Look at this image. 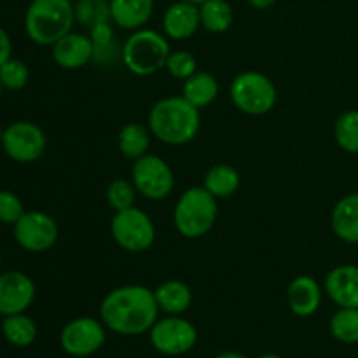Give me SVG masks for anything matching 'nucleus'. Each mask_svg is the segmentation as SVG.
I'll use <instances>...</instances> for the list:
<instances>
[{"label": "nucleus", "instance_id": "1", "mask_svg": "<svg viewBox=\"0 0 358 358\" xmlns=\"http://www.w3.org/2000/svg\"><path fill=\"white\" fill-rule=\"evenodd\" d=\"M159 306L154 290L124 285L110 290L100 304V318L107 329L121 336H140L157 322Z\"/></svg>", "mask_w": 358, "mask_h": 358}, {"label": "nucleus", "instance_id": "2", "mask_svg": "<svg viewBox=\"0 0 358 358\" xmlns=\"http://www.w3.org/2000/svg\"><path fill=\"white\" fill-rule=\"evenodd\" d=\"M201 128L199 108L184 96H168L157 101L149 112V129L152 136L168 145H184L196 138Z\"/></svg>", "mask_w": 358, "mask_h": 358}, {"label": "nucleus", "instance_id": "3", "mask_svg": "<svg viewBox=\"0 0 358 358\" xmlns=\"http://www.w3.org/2000/svg\"><path fill=\"white\" fill-rule=\"evenodd\" d=\"M76 23L72 0H31L24 14V31L38 45H55Z\"/></svg>", "mask_w": 358, "mask_h": 358}, {"label": "nucleus", "instance_id": "4", "mask_svg": "<svg viewBox=\"0 0 358 358\" xmlns=\"http://www.w3.org/2000/svg\"><path fill=\"white\" fill-rule=\"evenodd\" d=\"M219 206L217 198L205 187H191L182 192L173 210L175 229L184 238H201L215 226Z\"/></svg>", "mask_w": 358, "mask_h": 358}, {"label": "nucleus", "instance_id": "5", "mask_svg": "<svg viewBox=\"0 0 358 358\" xmlns=\"http://www.w3.org/2000/svg\"><path fill=\"white\" fill-rule=\"evenodd\" d=\"M170 52V42L163 34L149 28H140L133 31L124 42L121 56L129 72L147 77L166 66Z\"/></svg>", "mask_w": 358, "mask_h": 358}, {"label": "nucleus", "instance_id": "6", "mask_svg": "<svg viewBox=\"0 0 358 358\" xmlns=\"http://www.w3.org/2000/svg\"><path fill=\"white\" fill-rule=\"evenodd\" d=\"M231 101L238 110L248 115H264L275 108L278 93L268 76L261 72H243L236 76L229 87Z\"/></svg>", "mask_w": 358, "mask_h": 358}, {"label": "nucleus", "instance_id": "7", "mask_svg": "<svg viewBox=\"0 0 358 358\" xmlns=\"http://www.w3.org/2000/svg\"><path fill=\"white\" fill-rule=\"evenodd\" d=\"M110 233L115 243L126 252H145L156 240V227L143 210L131 208L115 212L110 222Z\"/></svg>", "mask_w": 358, "mask_h": 358}, {"label": "nucleus", "instance_id": "8", "mask_svg": "<svg viewBox=\"0 0 358 358\" xmlns=\"http://www.w3.org/2000/svg\"><path fill=\"white\" fill-rule=\"evenodd\" d=\"M131 182L143 198L152 201L164 199L175 187V177L170 164L163 157L150 154L135 159L131 168Z\"/></svg>", "mask_w": 358, "mask_h": 358}, {"label": "nucleus", "instance_id": "9", "mask_svg": "<svg viewBox=\"0 0 358 358\" xmlns=\"http://www.w3.org/2000/svg\"><path fill=\"white\" fill-rule=\"evenodd\" d=\"M154 350L168 357H178L191 352L198 341V331L180 315H168L157 320L149 331Z\"/></svg>", "mask_w": 358, "mask_h": 358}, {"label": "nucleus", "instance_id": "10", "mask_svg": "<svg viewBox=\"0 0 358 358\" xmlns=\"http://www.w3.org/2000/svg\"><path fill=\"white\" fill-rule=\"evenodd\" d=\"M13 227L17 245L34 254L51 250L59 236L56 220L44 212H24Z\"/></svg>", "mask_w": 358, "mask_h": 358}, {"label": "nucleus", "instance_id": "11", "mask_svg": "<svg viewBox=\"0 0 358 358\" xmlns=\"http://www.w3.org/2000/svg\"><path fill=\"white\" fill-rule=\"evenodd\" d=\"M107 339L103 322H98L93 317H79L63 327L59 334V345L63 352L70 357H90L103 346Z\"/></svg>", "mask_w": 358, "mask_h": 358}, {"label": "nucleus", "instance_id": "12", "mask_svg": "<svg viewBox=\"0 0 358 358\" xmlns=\"http://www.w3.org/2000/svg\"><path fill=\"white\" fill-rule=\"evenodd\" d=\"M44 131L30 121H16L2 133L3 152L17 163H34L45 150Z\"/></svg>", "mask_w": 358, "mask_h": 358}, {"label": "nucleus", "instance_id": "13", "mask_svg": "<svg viewBox=\"0 0 358 358\" xmlns=\"http://www.w3.org/2000/svg\"><path fill=\"white\" fill-rule=\"evenodd\" d=\"M35 299V283L21 271L0 273V315L24 313Z\"/></svg>", "mask_w": 358, "mask_h": 358}, {"label": "nucleus", "instance_id": "14", "mask_svg": "<svg viewBox=\"0 0 358 358\" xmlns=\"http://www.w3.org/2000/svg\"><path fill=\"white\" fill-rule=\"evenodd\" d=\"M93 41L90 35L70 31L52 45V59L65 70H77L86 66L94 58Z\"/></svg>", "mask_w": 358, "mask_h": 358}, {"label": "nucleus", "instance_id": "15", "mask_svg": "<svg viewBox=\"0 0 358 358\" xmlns=\"http://www.w3.org/2000/svg\"><path fill=\"white\" fill-rule=\"evenodd\" d=\"M324 290L339 308H358V266L345 264L331 269Z\"/></svg>", "mask_w": 358, "mask_h": 358}, {"label": "nucleus", "instance_id": "16", "mask_svg": "<svg viewBox=\"0 0 358 358\" xmlns=\"http://www.w3.org/2000/svg\"><path fill=\"white\" fill-rule=\"evenodd\" d=\"M199 27H201L199 6L187 0H178L171 3L163 16L164 34L173 41H185L192 37Z\"/></svg>", "mask_w": 358, "mask_h": 358}, {"label": "nucleus", "instance_id": "17", "mask_svg": "<svg viewBox=\"0 0 358 358\" xmlns=\"http://www.w3.org/2000/svg\"><path fill=\"white\" fill-rule=\"evenodd\" d=\"M289 308L297 317H311L322 304V287L313 276L301 275L290 282L287 289Z\"/></svg>", "mask_w": 358, "mask_h": 358}, {"label": "nucleus", "instance_id": "18", "mask_svg": "<svg viewBox=\"0 0 358 358\" xmlns=\"http://www.w3.org/2000/svg\"><path fill=\"white\" fill-rule=\"evenodd\" d=\"M154 13V0H110V17L119 28L140 30Z\"/></svg>", "mask_w": 358, "mask_h": 358}, {"label": "nucleus", "instance_id": "19", "mask_svg": "<svg viewBox=\"0 0 358 358\" xmlns=\"http://www.w3.org/2000/svg\"><path fill=\"white\" fill-rule=\"evenodd\" d=\"M331 224L339 240L353 245L358 243V192H352L336 203Z\"/></svg>", "mask_w": 358, "mask_h": 358}, {"label": "nucleus", "instance_id": "20", "mask_svg": "<svg viewBox=\"0 0 358 358\" xmlns=\"http://www.w3.org/2000/svg\"><path fill=\"white\" fill-rule=\"evenodd\" d=\"M154 296H156L159 311H164L166 315L185 313L192 304L191 289L180 280H168V282L161 283L154 290Z\"/></svg>", "mask_w": 358, "mask_h": 358}, {"label": "nucleus", "instance_id": "21", "mask_svg": "<svg viewBox=\"0 0 358 358\" xmlns=\"http://www.w3.org/2000/svg\"><path fill=\"white\" fill-rule=\"evenodd\" d=\"M219 94V83L208 72H196L184 80L182 96L194 105L196 108H205L212 103Z\"/></svg>", "mask_w": 358, "mask_h": 358}, {"label": "nucleus", "instance_id": "22", "mask_svg": "<svg viewBox=\"0 0 358 358\" xmlns=\"http://www.w3.org/2000/svg\"><path fill=\"white\" fill-rule=\"evenodd\" d=\"M201 27L212 34H224L233 27L234 10L227 0H206L199 6Z\"/></svg>", "mask_w": 358, "mask_h": 358}, {"label": "nucleus", "instance_id": "23", "mask_svg": "<svg viewBox=\"0 0 358 358\" xmlns=\"http://www.w3.org/2000/svg\"><path fill=\"white\" fill-rule=\"evenodd\" d=\"M203 187L215 198H229L240 187V173L229 164H215L206 171Z\"/></svg>", "mask_w": 358, "mask_h": 358}, {"label": "nucleus", "instance_id": "24", "mask_svg": "<svg viewBox=\"0 0 358 358\" xmlns=\"http://www.w3.org/2000/svg\"><path fill=\"white\" fill-rule=\"evenodd\" d=\"M150 135L152 133L145 126L138 124V122H129V124L122 126L121 131H119V150L128 159H138V157L145 156L147 150H149Z\"/></svg>", "mask_w": 358, "mask_h": 358}, {"label": "nucleus", "instance_id": "25", "mask_svg": "<svg viewBox=\"0 0 358 358\" xmlns=\"http://www.w3.org/2000/svg\"><path fill=\"white\" fill-rule=\"evenodd\" d=\"M2 332L3 336H6L7 341H9L10 345L17 346V348L30 346L31 343L37 339V325H35V322L31 320L30 317H27L24 313L3 317Z\"/></svg>", "mask_w": 358, "mask_h": 358}, {"label": "nucleus", "instance_id": "26", "mask_svg": "<svg viewBox=\"0 0 358 358\" xmlns=\"http://www.w3.org/2000/svg\"><path fill=\"white\" fill-rule=\"evenodd\" d=\"M76 21L86 28H94L101 23H110V0H77Z\"/></svg>", "mask_w": 358, "mask_h": 358}, {"label": "nucleus", "instance_id": "27", "mask_svg": "<svg viewBox=\"0 0 358 358\" xmlns=\"http://www.w3.org/2000/svg\"><path fill=\"white\" fill-rule=\"evenodd\" d=\"M331 334L345 345L358 343V308H339L331 318Z\"/></svg>", "mask_w": 358, "mask_h": 358}, {"label": "nucleus", "instance_id": "28", "mask_svg": "<svg viewBox=\"0 0 358 358\" xmlns=\"http://www.w3.org/2000/svg\"><path fill=\"white\" fill-rule=\"evenodd\" d=\"M338 145L350 154H358V110H346L334 124Z\"/></svg>", "mask_w": 358, "mask_h": 358}, {"label": "nucleus", "instance_id": "29", "mask_svg": "<svg viewBox=\"0 0 358 358\" xmlns=\"http://www.w3.org/2000/svg\"><path fill=\"white\" fill-rule=\"evenodd\" d=\"M136 192L138 191L133 185V182L124 180V178H115L107 187V201L115 212H121V210L135 206Z\"/></svg>", "mask_w": 358, "mask_h": 358}, {"label": "nucleus", "instance_id": "30", "mask_svg": "<svg viewBox=\"0 0 358 358\" xmlns=\"http://www.w3.org/2000/svg\"><path fill=\"white\" fill-rule=\"evenodd\" d=\"M28 79H30V72L21 59L9 58L0 65V80H2V86L6 90H23L28 84Z\"/></svg>", "mask_w": 358, "mask_h": 358}, {"label": "nucleus", "instance_id": "31", "mask_svg": "<svg viewBox=\"0 0 358 358\" xmlns=\"http://www.w3.org/2000/svg\"><path fill=\"white\" fill-rule=\"evenodd\" d=\"M164 69L170 72L171 77L178 80H185L198 72V62L189 51H171L166 59Z\"/></svg>", "mask_w": 358, "mask_h": 358}, {"label": "nucleus", "instance_id": "32", "mask_svg": "<svg viewBox=\"0 0 358 358\" xmlns=\"http://www.w3.org/2000/svg\"><path fill=\"white\" fill-rule=\"evenodd\" d=\"M24 213L21 199L10 191H0V224L14 226Z\"/></svg>", "mask_w": 358, "mask_h": 358}, {"label": "nucleus", "instance_id": "33", "mask_svg": "<svg viewBox=\"0 0 358 358\" xmlns=\"http://www.w3.org/2000/svg\"><path fill=\"white\" fill-rule=\"evenodd\" d=\"M90 37H91V41H93L94 48H96L94 55H96L98 51H103V49H107L108 45L112 44V38H114V31H112L110 23H101V24H98V27L91 28Z\"/></svg>", "mask_w": 358, "mask_h": 358}, {"label": "nucleus", "instance_id": "34", "mask_svg": "<svg viewBox=\"0 0 358 358\" xmlns=\"http://www.w3.org/2000/svg\"><path fill=\"white\" fill-rule=\"evenodd\" d=\"M10 52H13V42H10L9 34L0 27V65L10 58Z\"/></svg>", "mask_w": 358, "mask_h": 358}, {"label": "nucleus", "instance_id": "35", "mask_svg": "<svg viewBox=\"0 0 358 358\" xmlns=\"http://www.w3.org/2000/svg\"><path fill=\"white\" fill-rule=\"evenodd\" d=\"M247 2L255 9H269L271 6H275L276 0H247Z\"/></svg>", "mask_w": 358, "mask_h": 358}, {"label": "nucleus", "instance_id": "36", "mask_svg": "<svg viewBox=\"0 0 358 358\" xmlns=\"http://www.w3.org/2000/svg\"><path fill=\"white\" fill-rule=\"evenodd\" d=\"M215 358H247V357L240 355V353H234V352H226V353H220V355H217Z\"/></svg>", "mask_w": 358, "mask_h": 358}, {"label": "nucleus", "instance_id": "37", "mask_svg": "<svg viewBox=\"0 0 358 358\" xmlns=\"http://www.w3.org/2000/svg\"><path fill=\"white\" fill-rule=\"evenodd\" d=\"M259 358H282V357H278V355H273V353H266V355H261Z\"/></svg>", "mask_w": 358, "mask_h": 358}, {"label": "nucleus", "instance_id": "38", "mask_svg": "<svg viewBox=\"0 0 358 358\" xmlns=\"http://www.w3.org/2000/svg\"><path fill=\"white\" fill-rule=\"evenodd\" d=\"M187 2L196 3V6H201V3H203V2H206V0H187Z\"/></svg>", "mask_w": 358, "mask_h": 358}, {"label": "nucleus", "instance_id": "39", "mask_svg": "<svg viewBox=\"0 0 358 358\" xmlns=\"http://www.w3.org/2000/svg\"><path fill=\"white\" fill-rule=\"evenodd\" d=\"M2 90H3V86H2V80H0V94H2Z\"/></svg>", "mask_w": 358, "mask_h": 358}, {"label": "nucleus", "instance_id": "40", "mask_svg": "<svg viewBox=\"0 0 358 358\" xmlns=\"http://www.w3.org/2000/svg\"><path fill=\"white\" fill-rule=\"evenodd\" d=\"M0 269H2V259H0ZM0 273H2V271H0Z\"/></svg>", "mask_w": 358, "mask_h": 358}]
</instances>
